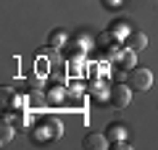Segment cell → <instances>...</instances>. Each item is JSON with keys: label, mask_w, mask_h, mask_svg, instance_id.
<instances>
[{"label": "cell", "mask_w": 158, "mask_h": 150, "mask_svg": "<svg viewBox=\"0 0 158 150\" xmlns=\"http://www.w3.org/2000/svg\"><path fill=\"white\" fill-rule=\"evenodd\" d=\"M61 134H63V127H61V121H58L56 116H42L32 129V140L37 145L53 142V140H58Z\"/></svg>", "instance_id": "cell-1"}, {"label": "cell", "mask_w": 158, "mask_h": 150, "mask_svg": "<svg viewBox=\"0 0 158 150\" xmlns=\"http://www.w3.org/2000/svg\"><path fill=\"white\" fill-rule=\"evenodd\" d=\"M108 103H111L113 108H127L132 103V84H124V82H116L111 84V90H108Z\"/></svg>", "instance_id": "cell-2"}, {"label": "cell", "mask_w": 158, "mask_h": 150, "mask_svg": "<svg viewBox=\"0 0 158 150\" xmlns=\"http://www.w3.org/2000/svg\"><path fill=\"white\" fill-rule=\"evenodd\" d=\"M129 84L135 92H148L153 87V71L148 69H132L129 71Z\"/></svg>", "instance_id": "cell-3"}, {"label": "cell", "mask_w": 158, "mask_h": 150, "mask_svg": "<svg viewBox=\"0 0 158 150\" xmlns=\"http://www.w3.org/2000/svg\"><path fill=\"white\" fill-rule=\"evenodd\" d=\"M108 145H111V142H108L106 134H95V132L85 134V140H82V148H85V150H106Z\"/></svg>", "instance_id": "cell-4"}, {"label": "cell", "mask_w": 158, "mask_h": 150, "mask_svg": "<svg viewBox=\"0 0 158 150\" xmlns=\"http://www.w3.org/2000/svg\"><path fill=\"white\" fill-rule=\"evenodd\" d=\"M124 45H127L129 50H135V53H140V50L148 48V37H145V32H137V29H132V32L124 37Z\"/></svg>", "instance_id": "cell-5"}, {"label": "cell", "mask_w": 158, "mask_h": 150, "mask_svg": "<svg viewBox=\"0 0 158 150\" xmlns=\"http://www.w3.org/2000/svg\"><path fill=\"white\" fill-rule=\"evenodd\" d=\"M103 134L108 137V142H113V140H127L129 137V129H127L124 124H108Z\"/></svg>", "instance_id": "cell-6"}, {"label": "cell", "mask_w": 158, "mask_h": 150, "mask_svg": "<svg viewBox=\"0 0 158 150\" xmlns=\"http://www.w3.org/2000/svg\"><path fill=\"white\" fill-rule=\"evenodd\" d=\"M135 61H137V53H135V50H129V48L118 56V66L127 69V71H132V69H135Z\"/></svg>", "instance_id": "cell-7"}, {"label": "cell", "mask_w": 158, "mask_h": 150, "mask_svg": "<svg viewBox=\"0 0 158 150\" xmlns=\"http://www.w3.org/2000/svg\"><path fill=\"white\" fill-rule=\"evenodd\" d=\"M48 42H50V48H63V45H66V32H63V29H56Z\"/></svg>", "instance_id": "cell-8"}, {"label": "cell", "mask_w": 158, "mask_h": 150, "mask_svg": "<svg viewBox=\"0 0 158 150\" xmlns=\"http://www.w3.org/2000/svg\"><path fill=\"white\" fill-rule=\"evenodd\" d=\"M63 92H66L63 87H50V90H48V103H53V106L61 103V100H63Z\"/></svg>", "instance_id": "cell-9"}, {"label": "cell", "mask_w": 158, "mask_h": 150, "mask_svg": "<svg viewBox=\"0 0 158 150\" xmlns=\"http://www.w3.org/2000/svg\"><path fill=\"white\" fill-rule=\"evenodd\" d=\"M11 137H13V127L8 121H3V124H0V142H3V145L11 142Z\"/></svg>", "instance_id": "cell-10"}, {"label": "cell", "mask_w": 158, "mask_h": 150, "mask_svg": "<svg viewBox=\"0 0 158 150\" xmlns=\"http://www.w3.org/2000/svg\"><path fill=\"white\" fill-rule=\"evenodd\" d=\"M129 32H132V29L127 27L124 21H116V24H113V27H111V34H113V37H127V34H129Z\"/></svg>", "instance_id": "cell-11"}, {"label": "cell", "mask_w": 158, "mask_h": 150, "mask_svg": "<svg viewBox=\"0 0 158 150\" xmlns=\"http://www.w3.org/2000/svg\"><path fill=\"white\" fill-rule=\"evenodd\" d=\"M111 148L113 150H127V148H132V142H129V140H113Z\"/></svg>", "instance_id": "cell-12"}, {"label": "cell", "mask_w": 158, "mask_h": 150, "mask_svg": "<svg viewBox=\"0 0 158 150\" xmlns=\"http://www.w3.org/2000/svg\"><path fill=\"white\" fill-rule=\"evenodd\" d=\"M103 8H108V11H116L118 6H121V0H100Z\"/></svg>", "instance_id": "cell-13"}]
</instances>
